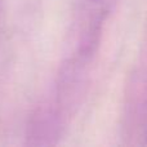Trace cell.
Returning a JSON list of instances; mask_svg holds the SVG:
<instances>
[{
    "instance_id": "cell-1",
    "label": "cell",
    "mask_w": 147,
    "mask_h": 147,
    "mask_svg": "<svg viewBox=\"0 0 147 147\" xmlns=\"http://www.w3.org/2000/svg\"><path fill=\"white\" fill-rule=\"evenodd\" d=\"M116 3L117 0H85L78 44V63L85 65L93 58L105 23L114 12Z\"/></svg>"
}]
</instances>
